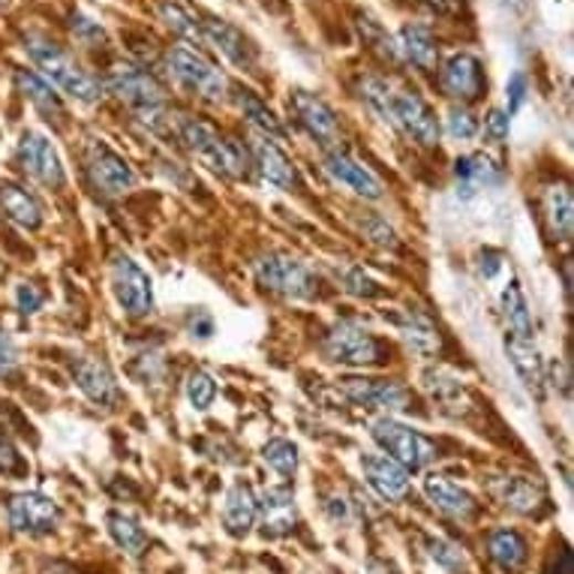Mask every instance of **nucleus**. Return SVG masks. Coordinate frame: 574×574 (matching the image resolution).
Returning a JSON list of instances; mask_svg holds the SVG:
<instances>
[{"instance_id": "obj_1", "label": "nucleus", "mask_w": 574, "mask_h": 574, "mask_svg": "<svg viewBox=\"0 0 574 574\" xmlns=\"http://www.w3.org/2000/svg\"><path fill=\"white\" fill-rule=\"evenodd\" d=\"M24 52L36 64V70L43 73L45 82L61 87L66 96H73L79 103H100L103 100V82L87 73L64 45H58L43 33H28L24 36Z\"/></svg>"}, {"instance_id": "obj_2", "label": "nucleus", "mask_w": 574, "mask_h": 574, "mask_svg": "<svg viewBox=\"0 0 574 574\" xmlns=\"http://www.w3.org/2000/svg\"><path fill=\"white\" fill-rule=\"evenodd\" d=\"M106 85L154 133H163V127L171 121L160 82L148 70L136 64H115L108 70Z\"/></svg>"}, {"instance_id": "obj_3", "label": "nucleus", "mask_w": 574, "mask_h": 574, "mask_svg": "<svg viewBox=\"0 0 574 574\" xmlns=\"http://www.w3.org/2000/svg\"><path fill=\"white\" fill-rule=\"evenodd\" d=\"M178 136L187 145L196 160L208 166L217 175H223L229 181H238L247 175V154L234 142L220 133V129L208 124V121H199V117H181L178 121Z\"/></svg>"}, {"instance_id": "obj_4", "label": "nucleus", "mask_w": 574, "mask_h": 574, "mask_svg": "<svg viewBox=\"0 0 574 574\" xmlns=\"http://www.w3.org/2000/svg\"><path fill=\"white\" fill-rule=\"evenodd\" d=\"M166 70L175 79V85L184 87L187 94L199 96L205 103H213V106L226 103L232 94V85H229L223 70L190 45H171L169 54H166Z\"/></svg>"}, {"instance_id": "obj_5", "label": "nucleus", "mask_w": 574, "mask_h": 574, "mask_svg": "<svg viewBox=\"0 0 574 574\" xmlns=\"http://www.w3.org/2000/svg\"><path fill=\"white\" fill-rule=\"evenodd\" d=\"M253 276L259 286L276 292L283 299L310 301L320 295V280L301 259L289 253H265L253 262Z\"/></svg>"}, {"instance_id": "obj_6", "label": "nucleus", "mask_w": 574, "mask_h": 574, "mask_svg": "<svg viewBox=\"0 0 574 574\" xmlns=\"http://www.w3.org/2000/svg\"><path fill=\"white\" fill-rule=\"evenodd\" d=\"M371 437L376 446L383 448L385 458L400 463L406 472H418L437 458V446L425 434H418L400 421H392V418H376L371 425Z\"/></svg>"}, {"instance_id": "obj_7", "label": "nucleus", "mask_w": 574, "mask_h": 574, "mask_svg": "<svg viewBox=\"0 0 574 574\" xmlns=\"http://www.w3.org/2000/svg\"><path fill=\"white\" fill-rule=\"evenodd\" d=\"M108 283L115 292L117 307L124 310L129 320H142L154 310V283H150L148 271L133 262L127 253L112 255Z\"/></svg>"}, {"instance_id": "obj_8", "label": "nucleus", "mask_w": 574, "mask_h": 574, "mask_svg": "<svg viewBox=\"0 0 574 574\" xmlns=\"http://www.w3.org/2000/svg\"><path fill=\"white\" fill-rule=\"evenodd\" d=\"M388 124L394 129H400L406 138H413L415 145H421V148H434L439 142V133H442L437 112L430 108L425 96L418 91H409V87H394Z\"/></svg>"}, {"instance_id": "obj_9", "label": "nucleus", "mask_w": 574, "mask_h": 574, "mask_svg": "<svg viewBox=\"0 0 574 574\" xmlns=\"http://www.w3.org/2000/svg\"><path fill=\"white\" fill-rule=\"evenodd\" d=\"M325 358L334 364H349V367H373L383 364V343L376 334L358 325V322H337L322 341Z\"/></svg>"}, {"instance_id": "obj_10", "label": "nucleus", "mask_w": 574, "mask_h": 574, "mask_svg": "<svg viewBox=\"0 0 574 574\" xmlns=\"http://www.w3.org/2000/svg\"><path fill=\"white\" fill-rule=\"evenodd\" d=\"M85 169L96 192L103 196H124L136 187V171L106 138H91L85 145Z\"/></svg>"}, {"instance_id": "obj_11", "label": "nucleus", "mask_w": 574, "mask_h": 574, "mask_svg": "<svg viewBox=\"0 0 574 574\" xmlns=\"http://www.w3.org/2000/svg\"><path fill=\"white\" fill-rule=\"evenodd\" d=\"M15 160L22 166V171L28 178H33L36 184H43L49 190H61L66 187V171L64 163H61V154L54 148L52 142L40 133L28 129L22 138H19V148H15Z\"/></svg>"}, {"instance_id": "obj_12", "label": "nucleus", "mask_w": 574, "mask_h": 574, "mask_svg": "<svg viewBox=\"0 0 574 574\" xmlns=\"http://www.w3.org/2000/svg\"><path fill=\"white\" fill-rule=\"evenodd\" d=\"M289 106L295 112V121L307 129V136L316 138L322 148H341V121L325 100L310 94V91H292Z\"/></svg>"}, {"instance_id": "obj_13", "label": "nucleus", "mask_w": 574, "mask_h": 574, "mask_svg": "<svg viewBox=\"0 0 574 574\" xmlns=\"http://www.w3.org/2000/svg\"><path fill=\"white\" fill-rule=\"evenodd\" d=\"M322 166L328 171L331 178L337 184H343L346 190H352L355 196H362V199H383V181L373 175L364 163H358L355 157H349L343 148H331L325 150V157H322Z\"/></svg>"}, {"instance_id": "obj_14", "label": "nucleus", "mask_w": 574, "mask_h": 574, "mask_svg": "<svg viewBox=\"0 0 574 574\" xmlns=\"http://www.w3.org/2000/svg\"><path fill=\"white\" fill-rule=\"evenodd\" d=\"M439 85L451 100H460V103H472L476 96H481L484 91V66L476 54L458 52L448 58L442 64V73H439Z\"/></svg>"}, {"instance_id": "obj_15", "label": "nucleus", "mask_w": 574, "mask_h": 574, "mask_svg": "<svg viewBox=\"0 0 574 574\" xmlns=\"http://www.w3.org/2000/svg\"><path fill=\"white\" fill-rule=\"evenodd\" d=\"M355 406L379 409V413H406L409 409V394L397 383H383V379H341L337 385Z\"/></svg>"}, {"instance_id": "obj_16", "label": "nucleus", "mask_w": 574, "mask_h": 574, "mask_svg": "<svg viewBox=\"0 0 574 574\" xmlns=\"http://www.w3.org/2000/svg\"><path fill=\"white\" fill-rule=\"evenodd\" d=\"M202 36L205 43L213 45V49L223 54L229 64L238 66V70H253L255 66V45L250 43V40H247L244 33L238 31L234 24L226 22V19L205 15Z\"/></svg>"}, {"instance_id": "obj_17", "label": "nucleus", "mask_w": 574, "mask_h": 574, "mask_svg": "<svg viewBox=\"0 0 574 574\" xmlns=\"http://www.w3.org/2000/svg\"><path fill=\"white\" fill-rule=\"evenodd\" d=\"M10 523L19 532L43 535L61 523V509L45 493H19L10 502Z\"/></svg>"}, {"instance_id": "obj_18", "label": "nucleus", "mask_w": 574, "mask_h": 574, "mask_svg": "<svg viewBox=\"0 0 574 574\" xmlns=\"http://www.w3.org/2000/svg\"><path fill=\"white\" fill-rule=\"evenodd\" d=\"M255 521L262 523L265 535H289L299 526V505L289 488H268L255 500Z\"/></svg>"}, {"instance_id": "obj_19", "label": "nucleus", "mask_w": 574, "mask_h": 574, "mask_svg": "<svg viewBox=\"0 0 574 574\" xmlns=\"http://www.w3.org/2000/svg\"><path fill=\"white\" fill-rule=\"evenodd\" d=\"M250 157H253V166L259 171V178L276 190H295L299 187V171L292 166L286 154L280 150L276 142L271 138L259 136L253 138V145H250Z\"/></svg>"}, {"instance_id": "obj_20", "label": "nucleus", "mask_w": 574, "mask_h": 574, "mask_svg": "<svg viewBox=\"0 0 574 574\" xmlns=\"http://www.w3.org/2000/svg\"><path fill=\"white\" fill-rule=\"evenodd\" d=\"M73 379L79 385V392L85 394L87 400H94L96 406H115L121 400L115 373L108 371L106 362H100L94 355H85V358H79L73 364Z\"/></svg>"}, {"instance_id": "obj_21", "label": "nucleus", "mask_w": 574, "mask_h": 574, "mask_svg": "<svg viewBox=\"0 0 574 574\" xmlns=\"http://www.w3.org/2000/svg\"><path fill=\"white\" fill-rule=\"evenodd\" d=\"M394 45H397V58L413 64L415 70H421V73L437 70L439 43L427 24H404L394 36Z\"/></svg>"}, {"instance_id": "obj_22", "label": "nucleus", "mask_w": 574, "mask_h": 574, "mask_svg": "<svg viewBox=\"0 0 574 574\" xmlns=\"http://www.w3.org/2000/svg\"><path fill=\"white\" fill-rule=\"evenodd\" d=\"M364 479L383 500L397 502L409 493V472L385 455H362Z\"/></svg>"}, {"instance_id": "obj_23", "label": "nucleus", "mask_w": 574, "mask_h": 574, "mask_svg": "<svg viewBox=\"0 0 574 574\" xmlns=\"http://www.w3.org/2000/svg\"><path fill=\"white\" fill-rule=\"evenodd\" d=\"M425 493L427 500L434 502V509L448 514V518H455V521H469L476 514V500L460 484L446 479V476H427Z\"/></svg>"}, {"instance_id": "obj_24", "label": "nucleus", "mask_w": 574, "mask_h": 574, "mask_svg": "<svg viewBox=\"0 0 574 574\" xmlns=\"http://www.w3.org/2000/svg\"><path fill=\"white\" fill-rule=\"evenodd\" d=\"M502 178L497 163L490 160L488 154H469L455 160V181H458L460 199H472L481 187H490Z\"/></svg>"}, {"instance_id": "obj_25", "label": "nucleus", "mask_w": 574, "mask_h": 574, "mask_svg": "<svg viewBox=\"0 0 574 574\" xmlns=\"http://www.w3.org/2000/svg\"><path fill=\"white\" fill-rule=\"evenodd\" d=\"M505 349H509V358H511V367L518 371V376L523 379V385L530 388V392L542 394L544 388V362L539 349H535V343L532 337H518V334H505Z\"/></svg>"}, {"instance_id": "obj_26", "label": "nucleus", "mask_w": 574, "mask_h": 574, "mask_svg": "<svg viewBox=\"0 0 574 574\" xmlns=\"http://www.w3.org/2000/svg\"><path fill=\"white\" fill-rule=\"evenodd\" d=\"M392 322L400 331V337L409 343V349L418 352V355H437L439 352V331L434 322L427 320L421 310L406 307L400 310L397 316H392Z\"/></svg>"}, {"instance_id": "obj_27", "label": "nucleus", "mask_w": 574, "mask_h": 574, "mask_svg": "<svg viewBox=\"0 0 574 574\" xmlns=\"http://www.w3.org/2000/svg\"><path fill=\"white\" fill-rule=\"evenodd\" d=\"M0 211L7 213V220L22 226L28 232L43 226V208L33 199L31 192L19 184H0Z\"/></svg>"}, {"instance_id": "obj_28", "label": "nucleus", "mask_w": 574, "mask_h": 574, "mask_svg": "<svg viewBox=\"0 0 574 574\" xmlns=\"http://www.w3.org/2000/svg\"><path fill=\"white\" fill-rule=\"evenodd\" d=\"M15 87L22 91L28 100H31L36 112L45 117V121H64L66 108L61 103V96L54 94V87L45 82L43 75L31 73V70H15Z\"/></svg>"}, {"instance_id": "obj_29", "label": "nucleus", "mask_w": 574, "mask_h": 574, "mask_svg": "<svg viewBox=\"0 0 574 574\" xmlns=\"http://www.w3.org/2000/svg\"><path fill=\"white\" fill-rule=\"evenodd\" d=\"M223 523L226 530L232 532L234 539H241L247 532L253 530L255 523V493L250 484L238 481L229 488L226 493V505H223Z\"/></svg>"}, {"instance_id": "obj_30", "label": "nucleus", "mask_w": 574, "mask_h": 574, "mask_svg": "<svg viewBox=\"0 0 574 574\" xmlns=\"http://www.w3.org/2000/svg\"><path fill=\"white\" fill-rule=\"evenodd\" d=\"M234 103L241 108V115L247 117V124L259 133V136L271 138V142H280L286 138V127L280 124V117L268 108L265 100H259L253 91H234Z\"/></svg>"}, {"instance_id": "obj_31", "label": "nucleus", "mask_w": 574, "mask_h": 574, "mask_svg": "<svg viewBox=\"0 0 574 574\" xmlns=\"http://www.w3.org/2000/svg\"><path fill=\"white\" fill-rule=\"evenodd\" d=\"M497 497L505 509L518 511V514H532L544 502V490L530 479H521V476H509L497 484Z\"/></svg>"}, {"instance_id": "obj_32", "label": "nucleus", "mask_w": 574, "mask_h": 574, "mask_svg": "<svg viewBox=\"0 0 574 574\" xmlns=\"http://www.w3.org/2000/svg\"><path fill=\"white\" fill-rule=\"evenodd\" d=\"M488 551L490 560L500 565L502 572H518L526 556H530V547L523 542L521 532L514 530H497L488 539Z\"/></svg>"}, {"instance_id": "obj_33", "label": "nucleus", "mask_w": 574, "mask_h": 574, "mask_svg": "<svg viewBox=\"0 0 574 574\" xmlns=\"http://www.w3.org/2000/svg\"><path fill=\"white\" fill-rule=\"evenodd\" d=\"M500 304L505 320H509L511 334H518V337H532L530 304H526V295H523L521 283H518L514 276H511L509 283H505V289H502Z\"/></svg>"}, {"instance_id": "obj_34", "label": "nucleus", "mask_w": 574, "mask_h": 574, "mask_svg": "<svg viewBox=\"0 0 574 574\" xmlns=\"http://www.w3.org/2000/svg\"><path fill=\"white\" fill-rule=\"evenodd\" d=\"M157 15H160V22L169 28L171 33H178L181 40H187V43H205L202 36V19L196 15V12H190L187 7H181V3H171V0H163L160 7H157Z\"/></svg>"}, {"instance_id": "obj_35", "label": "nucleus", "mask_w": 574, "mask_h": 574, "mask_svg": "<svg viewBox=\"0 0 574 574\" xmlns=\"http://www.w3.org/2000/svg\"><path fill=\"white\" fill-rule=\"evenodd\" d=\"M572 192L568 187H551L544 192V217H547V226L551 232L560 238V241H568L572 238Z\"/></svg>"}, {"instance_id": "obj_36", "label": "nucleus", "mask_w": 574, "mask_h": 574, "mask_svg": "<svg viewBox=\"0 0 574 574\" xmlns=\"http://www.w3.org/2000/svg\"><path fill=\"white\" fill-rule=\"evenodd\" d=\"M108 532H112L117 547H124L129 556H142V553L148 551V532L142 530L133 518L121 514V511L108 514Z\"/></svg>"}, {"instance_id": "obj_37", "label": "nucleus", "mask_w": 574, "mask_h": 574, "mask_svg": "<svg viewBox=\"0 0 574 574\" xmlns=\"http://www.w3.org/2000/svg\"><path fill=\"white\" fill-rule=\"evenodd\" d=\"M421 388H425L427 394H430V400L434 404H439L442 409H451V406H458L460 400H463V385L455 379V376H448V373L442 371H427L425 376H421Z\"/></svg>"}, {"instance_id": "obj_38", "label": "nucleus", "mask_w": 574, "mask_h": 574, "mask_svg": "<svg viewBox=\"0 0 574 574\" xmlns=\"http://www.w3.org/2000/svg\"><path fill=\"white\" fill-rule=\"evenodd\" d=\"M362 100L371 106V112L379 121H385L388 124V115H392V96H394V85L388 82V79H383V75H367V79H362Z\"/></svg>"}, {"instance_id": "obj_39", "label": "nucleus", "mask_w": 574, "mask_h": 574, "mask_svg": "<svg viewBox=\"0 0 574 574\" xmlns=\"http://www.w3.org/2000/svg\"><path fill=\"white\" fill-rule=\"evenodd\" d=\"M262 458H265V463L274 469V472H280L283 479H289V476H295V469H299V446L280 437L268 439L265 446H262Z\"/></svg>"}, {"instance_id": "obj_40", "label": "nucleus", "mask_w": 574, "mask_h": 574, "mask_svg": "<svg viewBox=\"0 0 574 574\" xmlns=\"http://www.w3.org/2000/svg\"><path fill=\"white\" fill-rule=\"evenodd\" d=\"M217 397V383L208 371H192L187 376V400L192 409H208Z\"/></svg>"}, {"instance_id": "obj_41", "label": "nucleus", "mask_w": 574, "mask_h": 574, "mask_svg": "<svg viewBox=\"0 0 574 574\" xmlns=\"http://www.w3.org/2000/svg\"><path fill=\"white\" fill-rule=\"evenodd\" d=\"M446 133L451 138L469 142L479 136V117L472 115L467 106H451L446 115Z\"/></svg>"}, {"instance_id": "obj_42", "label": "nucleus", "mask_w": 574, "mask_h": 574, "mask_svg": "<svg viewBox=\"0 0 574 574\" xmlns=\"http://www.w3.org/2000/svg\"><path fill=\"white\" fill-rule=\"evenodd\" d=\"M358 28H362L364 43L371 45L373 52H379L383 58H392V61H397V45H394V36L392 33H385L383 28H379V22H373L371 15H362Z\"/></svg>"}, {"instance_id": "obj_43", "label": "nucleus", "mask_w": 574, "mask_h": 574, "mask_svg": "<svg viewBox=\"0 0 574 574\" xmlns=\"http://www.w3.org/2000/svg\"><path fill=\"white\" fill-rule=\"evenodd\" d=\"M358 229L364 232V238H371L373 244L379 247H397V234H394V229L388 223H385L383 217H376V213H364V217H358Z\"/></svg>"}, {"instance_id": "obj_44", "label": "nucleus", "mask_w": 574, "mask_h": 574, "mask_svg": "<svg viewBox=\"0 0 574 574\" xmlns=\"http://www.w3.org/2000/svg\"><path fill=\"white\" fill-rule=\"evenodd\" d=\"M343 289L355 295V299H376L383 289L379 283L373 280L371 274H364L362 268H349V271H343Z\"/></svg>"}, {"instance_id": "obj_45", "label": "nucleus", "mask_w": 574, "mask_h": 574, "mask_svg": "<svg viewBox=\"0 0 574 574\" xmlns=\"http://www.w3.org/2000/svg\"><path fill=\"white\" fill-rule=\"evenodd\" d=\"M0 472H7V476H22L24 472L22 455L3 430H0Z\"/></svg>"}, {"instance_id": "obj_46", "label": "nucleus", "mask_w": 574, "mask_h": 574, "mask_svg": "<svg viewBox=\"0 0 574 574\" xmlns=\"http://www.w3.org/2000/svg\"><path fill=\"white\" fill-rule=\"evenodd\" d=\"M15 304H19L24 316H31V313H36L45 304V292L40 286H33V283H19V289H15Z\"/></svg>"}, {"instance_id": "obj_47", "label": "nucleus", "mask_w": 574, "mask_h": 574, "mask_svg": "<svg viewBox=\"0 0 574 574\" xmlns=\"http://www.w3.org/2000/svg\"><path fill=\"white\" fill-rule=\"evenodd\" d=\"M15 371H19V349L12 343L10 331L0 328V379H7Z\"/></svg>"}, {"instance_id": "obj_48", "label": "nucleus", "mask_w": 574, "mask_h": 574, "mask_svg": "<svg viewBox=\"0 0 574 574\" xmlns=\"http://www.w3.org/2000/svg\"><path fill=\"white\" fill-rule=\"evenodd\" d=\"M70 28H73L75 40H82V43H100V40H106V31L100 28V22L87 19V15H82V12H75Z\"/></svg>"}, {"instance_id": "obj_49", "label": "nucleus", "mask_w": 574, "mask_h": 574, "mask_svg": "<svg viewBox=\"0 0 574 574\" xmlns=\"http://www.w3.org/2000/svg\"><path fill=\"white\" fill-rule=\"evenodd\" d=\"M505 100H509V112L505 115H518L521 106L526 103V75L523 73H514L509 79V85H505Z\"/></svg>"}, {"instance_id": "obj_50", "label": "nucleus", "mask_w": 574, "mask_h": 574, "mask_svg": "<svg viewBox=\"0 0 574 574\" xmlns=\"http://www.w3.org/2000/svg\"><path fill=\"white\" fill-rule=\"evenodd\" d=\"M430 556L439 560L446 568H463V556H460V551L455 547V544L439 542L437 539V542H430Z\"/></svg>"}, {"instance_id": "obj_51", "label": "nucleus", "mask_w": 574, "mask_h": 574, "mask_svg": "<svg viewBox=\"0 0 574 574\" xmlns=\"http://www.w3.org/2000/svg\"><path fill=\"white\" fill-rule=\"evenodd\" d=\"M509 127H511V117L500 108H493L488 117H484V133H488L493 142H502V138H509Z\"/></svg>"}, {"instance_id": "obj_52", "label": "nucleus", "mask_w": 574, "mask_h": 574, "mask_svg": "<svg viewBox=\"0 0 574 574\" xmlns=\"http://www.w3.org/2000/svg\"><path fill=\"white\" fill-rule=\"evenodd\" d=\"M190 331H192V337H211L213 334V320L205 313V310H196L190 316Z\"/></svg>"}, {"instance_id": "obj_53", "label": "nucleus", "mask_w": 574, "mask_h": 574, "mask_svg": "<svg viewBox=\"0 0 574 574\" xmlns=\"http://www.w3.org/2000/svg\"><path fill=\"white\" fill-rule=\"evenodd\" d=\"M425 7H430L434 12H439V15H455V12H460V0H421Z\"/></svg>"}, {"instance_id": "obj_54", "label": "nucleus", "mask_w": 574, "mask_h": 574, "mask_svg": "<svg viewBox=\"0 0 574 574\" xmlns=\"http://www.w3.org/2000/svg\"><path fill=\"white\" fill-rule=\"evenodd\" d=\"M10 3H12V0H0V10H7Z\"/></svg>"}]
</instances>
